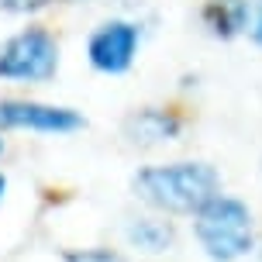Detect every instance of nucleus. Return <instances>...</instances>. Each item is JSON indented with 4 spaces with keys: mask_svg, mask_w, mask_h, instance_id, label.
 <instances>
[{
    "mask_svg": "<svg viewBox=\"0 0 262 262\" xmlns=\"http://www.w3.org/2000/svg\"><path fill=\"white\" fill-rule=\"evenodd\" d=\"M131 190L162 214H196L221 196V176L207 162L148 166L131 180Z\"/></svg>",
    "mask_w": 262,
    "mask_h": 262,
    "instance_id": "obj_1",
    "label": "nucleus"
},
{
    "mask_svg": "<svg viewBox=\"0 0 262 262\" xmlns=\"http://www.w3.org/2000/svg\"><path fill=\"white\" fill-rule=\"evenodd\" d=\"M193 231L214 262H235L252 252V214L235 196H214L196 210Z\"/></svg>",
    "mask_w": 262,
    "mask_h": 262,
    "instance_id": "obj_2",
    "label": "nucleus"
},
{
    "mask_svg": "<svg viewBox=\"0 0 262 262\" xmlns=\"http://www.w3.org/2000/svg\"><path fill=\"white\" fill-rule=\"evenodd\" d=\"M59 69V45L45 28H25L0 45V79L41 83Z\"/></svg>",
    "mask_w": 262,
    "mask_h": 262,
    "instance_id": "obj_3",
    "label": "nucleus"
},
{
    "mask_svg": "<svg viewBox=\"0 0 262 262\" xmlns=\"http://www.w3.org/2000/svg\"><path fill=\"white\" fill-rule=\"evenodd\" d=\"M25 128L41 135H69L83 128V114L73 107L38 104V100H0V131Z\"/></svg>",
    "mask_w": 262,
    "mask_h": 262,
    "instance_id": "obj_4",
    "label": "nucleus"
},
{
    "mask_svg": "<svg viewBox=\"0 0 262 262\" xmlns=\"http://www.w3.org/2000/svg\"><path fill=\"white\" fill-rule=\"evenodd\" d=\"M135 52H138V25H131V21H107L86 41L90 66L107 76L128 73L135 62Z\"/></svg>",
    "mask_w": 262,
    "mask_h": 262,
    "instance_id": "obj_5",
    "label": "nucleus"
},
{
    "mask_svg": "<svg viewBox=\"0 0 262 262\" xmlns=\"http://www.w3.org/2000/svg\"><path fill=\"white\" fill-rule=\"evenodd\" d=\"M180 128H183V121H180L176 111L145 107V111H135V114L124 121V138H128L131 145L148 148V145H162V142H169V138H176Z\"/></svg>",
    "mask_w": 262,
    "mask_h": 262,
    "instance_id": "obj_6",
    "label": "nucleus"
},
{
    "mask_svg": "<svg viewBox=\"0 0 262 262\" xmlns=\"http://www.w3.org/2000/svg\"><path fill=\"white\" fill-rule=\"evenodd\" d=\"M200 21L217 38H235L249 28V0H204Z\"/></svg>",
    "mask_w": 262,
    "mask_h": 262,
    "instance_id": "obj_7",
    "label": "nucleus"
},
{
    "mask_svg": "<svg viewBox=\"0 0 262 262\" xmlns=\"http://www.w3.org/2000/svg\"><path fill=\"white\" fill-rule=\"evenodd\" d=\"M128 238H131V245H138L142 252H166L176 242V231H172L169 221L138 217V221L128 224Z\"/></svg>",
    "mask_w": 262,
    "mask_h": 262,
    "instance_id": "obj_8",
    "label": "nucleus"
},
{
    "mask_svg": "<svg viewBox=\"0 0 262 262\" xmlns=\"http://www.w3.org/2000/svg\"><path fill=\"white\" fill-rule=\"evenodd\" d=\"M62 259L66 262H128L124 255H118L111 249H76V252H66Z\"/></svg>",
    "mask_w": 262,
    "mask_h": 262,
    "instance_id": "obj_9",
    "label": "nucleus"
},
{
    "mask_svg": "<svg viewBox=\"0 0 262 262\" xmlns=\"http://www.w3.org/2000/svg\"><path fill=\"white\" fill-rule=\"evenodd\" d=\"M52 0H0V11L7 14H35L41 7H49Z\"/></svg>",
    "mask_w": 262,
    "mask_h": 262,
    "instance_id": "obj_10",
    "label": "nucleus"
},
{
    "mask_svg": "<svg viewBox=\"0 0 262 262\" xmlns=\"http://www.w3.org/2000/svg\"><path fill=\"white\" fill-rule=\"evenodd\" d=\"M252 41L262 45V0H259V7H255V21H252Z\"/></svg>",
    "mask_w": 262,
    "mask_h": 262,
    "instance_id": "obj_11",
    "label": "nucleus"
},
{
    "mask_svg": "<svg viewBox=\"0 0 262 262\" xmlns=\"http://www.w3.org/2000/svg\"><path fill=\"white\" fill-rule=\"evenodd\" d=\"M4 190H7V176L0 172V200H4Z\"/></svg>",
    "mask_w": 262,
    "mask_h": 262,
    "instance_id": "obj_12",
    "label": "nucleus"
},
{
    "mask_svg": "<svg viewBox=\"0 0 262 262\" xmlns=\"http://www.w3.org/2000/svg\"><path fill=\"white\" fill-rule=\"evenodd\" d=\"M0 152H4V142H0Z\"/></svg>",
    "mask_w": 262,
    "mask_h": 262,
    "instance_id": "obj_13",
    "label": "nucleus"
},
{
    "mask_svg": "<svg viewBox=\"0 0 262 262\" xmlns=\"http://www.w3.org/2000/svg\"><path fill=\"white\" fill-rule=\"evenodd\" d=\"M259 262H262V252H259Z\"/></svg>",
    "mask_w": 262,
    "mask_h": 262,
    "instance_id": "obj_14",
    "label": "nucleus"
}]
</instances>
